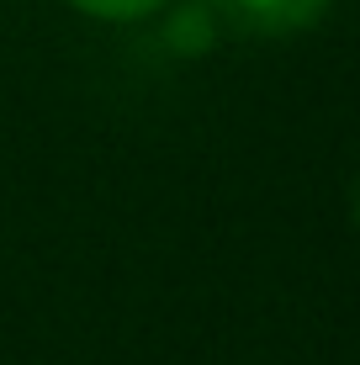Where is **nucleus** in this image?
I'll list each match as a JSON object with an SVG mask.
<instances>
[{
    "instance_id": "obj_1",
    "label": "nucleus",
    "mask_w": 360,
    "mask_h": 365,
    "mask_svg": "<svg viewBox=\"0 0 360 365\" xmlns=\"http://www.w3.org/2000/svg\"><path fill=\"white\" fill-rule=\"evenodd\" d=\"M222 16L244 32L259 37H281V32H302L329 11V0H212Z\"/></svg>"
},
{
    "instance_id": "obj_2",
    "label": "nucleus",
    "mask_w": 360,
    "mask_h": 365,
    "mask_svg": "<svg viewBox=\"0 0 360 365\" xmlns=\"http://www.w3.org/2000/svg\"><path fill=\"white\" fill-rule=\"evenodd\" d=\"M69 6H80L85 16H101V21H138L148 11H159L165 0H69Z\"/></svg>"
},
{
    "instance_id": "obj_3",
    "label": "nucleus",
    "mask_w": 360,
    "mask_h": 365,
    "mask_svg": "<svg viewBox=\"0 0 360 365\" xmlns=\"http://www.w3.org/2000/svg\"><path fill=\"white\" fill-rule=\"evenodd\" d=\"M350 217H355V228H360V180H355V201H350Z\"/></svg>"
}]
</instances>
